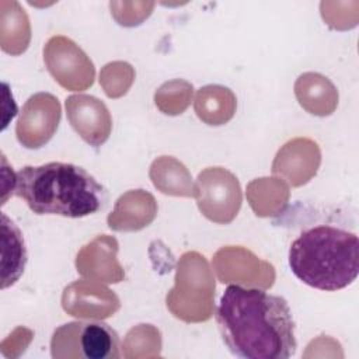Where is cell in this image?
<instances>
[{
    "instance_id": "obj_1",
    "label": "cell",
    "mask_w": 359,
    "mask_h": 359,
    "mask_svg": "<svg viewBox=\"0 0 359 359\" xmlns=\"http://www.w3.org/2000/svg\"><path fill=\"white\" fill-rule=\"evenodd\" d=\"M229 351L245 359H287L296 352L294 321L287 302L257 287L229 285L216 309Z\"/></svg>"
},
{
    "instance_id": "obj_2",
    "label": "cell",
    "mask_w": 359,
    "mask_h": 359,
    "mask_svg": "<svg viewBox=\"0 0 359 359\" xmlns=\"http://www.w3.org/2000/svg\"><path fill=\"white\" fill-rule=\"evenodd\" d=\"M14 195L24 199L35 215L72 219L98 212L107 199L105 188L90 172L60 161L18 170Z\"/></svg>"
},
{
    "instance_id": "obj_3",
    "label": "cell",
    "mask_w": 359,
    "mask_h": 359,
    "mask_svg": "<svg viewBox=\"0 0 359 359\" xmlns=\"http://www.w3.org/2000/svg\"><path fill=\"white\" fill-rule=\"evenodd\" d=\"M293 275L310 287L335 292L349 286L359 273V238L331 224L304 230L289 248Z\"/></svg>"
},
{
    "instance_id": "obj_4",
    "label": "cell",
    "mask_w": 359,
    "mask_h": 359,
    "mask_svg": "<svg viewBox=\"0 0 359 359\" xmlns=\"http://www.w3.org/2000/svg\"><path fill=\"white\" fill-rule=\"evenodd\" d=\"M194 196L202 215L219 224L233 222L243 201L237 177L222 167H210L199 172Z\"/></svg>"
},
{
    "instance_id": "obj_5",
    "label": "cell",
    "mask_w": 359,
    "mask_h": 359,
    "mask_svg": "<svg viewBox=\"0 0 359 359\" xmlns=\"http://www.w3.org/2000/svg\"><path fill=\"white\" fill-rule=\"evenodd\" d=\"M50 348L52 356L62 348H76V358L118 359L121 356L116 331L102 321L63 324L53 332Z\"/></svg>"
},
{
    "instance_id": "obj_6",
    "label": "cell",
    "mask_w": 359,
    "mask_h": 359,
    "mask_svg": "<svg viewBox=\"0 0 359 359\" xmlns=\"http://www.w3.org/2000/svg\"><path fill=\"white\" fill-rule=\"evenodd\" d=\"M43 60L52 77L65 88L80 91L94 81V65L69 38L52 36L43 48Z\"/></svg>"
},
{
    "instance_id": "obj_7",
    "label": "cell",
    "mask_w": 359,
    "mask_h": 359,
    "mask_svg": "<svg viewBox=\"0 0 359 359\" xmlns=\"http://www.w3.org/2000/svg\"><path fill=\"white\" fill-rule=\"evenodd\" d=\"M59 121V100L49 93L34 94L24 104L17 121V139L27 149H39L52 139Z\"/></svg>"
},
{
    "instance_id": "obj_8",
    "label": "cell",
    "mask_w": 359,
    "mask_h": 359,
    "mask_svg": "<svg viewBox=\"0 0 359 359\" xmlns=\"http://www.w3.org/2000/svg\"><path fill=\"white\" fill-rule=\"evenodd\" d=\"M66 112L70 125L84 142L98 147L108 140L112 119L101 100L86 94L70 95L66 100Z\"/></svg>"
},
{
    "instance_id": "obj_9",
    "label": "cell",
    "mask_w": 359,
    "mask_h": 359,
    "mask_svg": "<svg viewBox=\"0 0 359 359\" xmlns=\"http://www.w3.org/2000/svg\"><path fill=\"white\" fill-rule=\"evenodd\" d=\"M318 164L320 150L317 143L309 139H294L278 151L272 172L285 177L293 187H300L317 172Z\"/></svg>"
},
{
    "instance_id": "obj_10",
    "label": "cell",
    "mask_w": 359,
    "mask_h": 359,
    "mask_svg": "<svg viewBox=\"0 0 359 359\" xmlns=\"http://www.w3.org/2000/svg\"><path fill=\"white\" fill-rule=\"evenodd\" d=\"M157 213V205L143 189L129 191L122 195L108 216V226L116 231H137L149 226Z\"/></svg>"
},
{
    "instance_id": "obj_11",
    "label": "cell",
    "mask_w": 359,
    "mask_h": 359,
    "mask_svg": "<svg viewBox=\"0 0 359 359\" xmlns=\"http://www.w3.org/2000/svg\"><path fill=\"white\" fill-rule=\"evenodd\" d=\"M195 112L208 125H223L236 111V95L223 86L201 87L195 97Z\"/></svg>"
},
{
    "instance_id": "obj_12",
    "label": "cell",
    "mask_w": 359,
    "mask_h": 359,
    "mask_svg": "<svg viewBox=\"0 0 359 359\" xmlns=\"http://www.w3.org/2000/svg\"><path fill=\"white\" fill-rule=\"evenodd\" d=\"M1 230H3V289L14 285L24 272L27 264V251L24 238L20 229L13 220L1 213Z\"/></svg>"
},
{
    "instance_id": "obj_13",
    "label": "cell",
    "mask_w": 359,
    "mask_h": 359,
    "mask_svg": "<svg viewBox=\"0 0 359 359\" xmlns=\"http://www.w3.org/2000/svg\"><path fill=\"white\" fill-rule=\"evenodd\" d=\"M150 178L156 188L163 194L194 196L195 184L187 168L172 157L163 156L153 161L150 167Z\"/></svg>"
},
{
    "instance_id": "obj_14",
    "label": "cell",
    "mask_w": 359,
    "mask_h": 359,
    "mask_svg": "<svg viewBox=\"0 0 359 359\" xmlns=\"http://www.w3.org/2000/svg\"><path fill=\"white\" fill-rule=\"evenodd\" d=\"M0 7H1V41H6L11 32H15L18 46L21 52H24L28 46L29 36H31L29 21L25 11L21 8V6L17 1H1Z\"/></svg>"
}]
</instances>
